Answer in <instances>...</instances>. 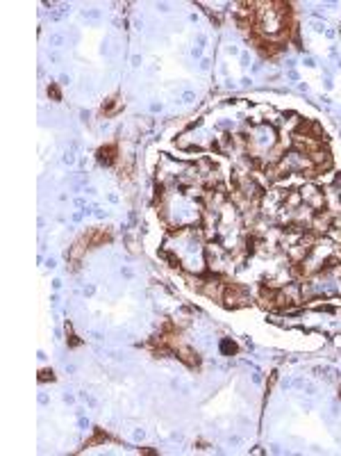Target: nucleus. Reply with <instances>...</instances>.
Listing matches in <instances>:
<instances>
[{"label": "nucleus", "mask_w": 341, "mask_h": 456, "mask_svg": "<svg viewBox=\"0 0 341 456\" xmlns=\"http://www.w3.org/2000/svg\"><path fill=\"white\" fill-rule=\"evenodd\" d=\"M262 7L264 9H260V21H257V28L271 39L280 37L287 30V21H285L287 12L285 9H273L275 5H262Z\"/></svg>", "instance_id": "nucleus-1"}, {"label": "nucleus", "mask_w": 341, "mask_h": 456, "mask_svg": "<svg viewBox=\"0 0 341 456\" xmlns=\"http://www.w3.org/2000/svg\"><path fill=\"white\" fill-rule=\"evenodd\" d=\"M275 144V133H273V128H268V126H257L251 130V137H248V146L253 148V153L257 156H264L268 153V151L273 148Z\"/></svg>", "instance_id": "nucleus-2"}, {"label": "nucleus", "mask_w": 341, "mask_h": 456, "mask_svg": "<svg viewBox=\"0 0 341 456\" xmlns=\"http://www.w3.org/2000/svg\"><path fill=\"white\" fill-rule=\"evenodd\" d=\"M112 153H114V148H100V151H98L100 160L107 162V165H109V162H114V156H112Z\"/></svg>", "instance_id": "nucleus-3"}]
</instances>
